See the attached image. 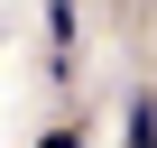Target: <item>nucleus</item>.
I'll return each mask as SVG.
<instances>
[{"instance_id": "obj_1", "label": "nucleus", "mask_w": 157, "mask_h": 148, "mask_svg": "<svg viewBox=\"0 0 157 148\" xmlns=\"http://www.w3.org/2000/svg\"><path fill=\"white\" fill-rule=\"evenodd\" d=\"M129 148H157V102H129Z\"/></svg>"}, {"instance_id": "obj_2", "label": "nucleus", "mask_w": 157, "mask_h": 148, "mask_svg": "<svg viewBox=\"0 0 157 148\" xmlns=\"http://www.w3.org/2000/svg\"><path fill=\"white\" fill-rule=\"evenodd\" d=\"M37 148H83V139H74V130H46V139H37Z\"/></svg>"}]
</instances>
